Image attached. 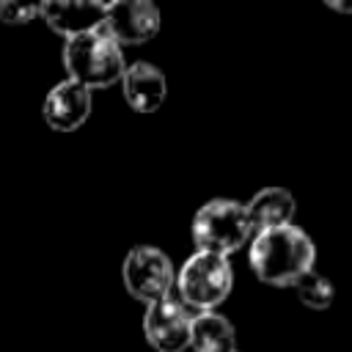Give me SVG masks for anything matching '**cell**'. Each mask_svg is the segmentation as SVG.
<instances>
[{
    "mask_svg": "<svg viewBox=\"0 0 352 352\" xmlns=\"http://www.w3.org/2000/svg\"><path fill=\"white\" fill-rule=\"evenodd\" d=\"M248 258L258 280L270 286H294L305 272L314 270L316 248L302 228L289 223L272 231L253 234Z\"/></svg>",
    "mask_w": 352,
    "mask_h": 352,
    "instance_id": "obj_1",
    "label": "cell"
},
{
    "mask_svg": "<svg viewBox=\"0 0 352 352\" xmlns=\"http://www.w3.org/2000/svg\"><path fill=\"white\" fill-rule=\"evenodd\" d=\"M63 66L69 80L80 82L82 88H110L124 77L126 60L121 47L99 28L94 33L74 36L63 44Z\"/></svg>",
    "mask_w": 352,
    "mask_h": 352,
    "instance_id": "obj_2",
    "label": "cell"
},
{
    "mask_svg": "<svg viewBox=\"0 0 352 352\" xmlns=\"http://www.w3.org/2000/svg\"><path fill=\"white\" fill-rule=\"evenodd\" d=\"M190 234L198 253H214L228 258L234 250L250 242L253 228L248 223L242 204L231 198H212L195 212Z\"/></svg>",
    "mask_w": 352,
    "mask_h": 352,
    "instance_id": "obj_3",
    "label": "cell"
},
{
    "mask_svg": "<svg viewBox=\"0 0 352 352\" xmlns=\"http://www.w3.org/2000/svg\"><path fill=\"white\" fill-rule=\"evenodd\" d=\"M176 292H179V302H184L187 308H198V314L217 308L234 286V270L228 264V258L214 256V253H192L179 275H176Z\"/></svg>",
    "mask_w": 352,
    "mask_h": 352,
    "instance_id": "obj_4",
    "label": "cell"
},
{
    "mask_svg": "<svg viewBox=\"0 0 352 352\" xmlns=\"http://www.w3.org/2000/svg\"><path fill=\"white\" fill-rule=\"evenodd\" d=\"M121 278H124L126 292L146 305L170 297V289L176 283L170 258L160 248H151V245H138L126 253Z\"/></svg>",
    "mask_w": 352,
    "mask_h": 352,
    "instance_id": "obj_5",
    "label": "cell"
},
{
    "mask_svg": "<svg viewBox=\"0 0 352 352\" xmlns=\"http://www.w3.org/2000/svg\"><path fill=\"white\" fill-rule=\"evenodd\" d=\"M192 311L179 302L176 297H165L160 302H151L143 316V333L146 341L157 352H184L190 346V327H192Z\"/></svg>",
    "mask_w": 352,
    "mask_h": 352,
    "instance_id": "obj_6",
    "label": "cell"
},
{
    "mask_svg": "<svg viewBox=\"0 0 352 352\" xmlns=\"http://www.w3.org/2000/svg\"><path fill=\"white\" fill-rule=\"evenodd\" d=\"M102 30L121 44H146L160 33V8L148 0L107 3Z\"/></svg>",
    "mask_w": 352,
    "mask_h": 352,
    "instance_id": "obj_7",
    "label": "cell"
},
{
    "mask_svg": "<svg viewBox=\"0 0 352 352\" xmlns=\"http://www.w3.org/2000/svg\"><path fill=\"white\" fill-rule=\"evenodd\" d=\"M41 113L55 132H74L91 116V91L66 77L47 91Z\"/></svg>",
    "mask_w": 352,
    "mask_h": 352,
    "instance_id": "obj_8",
    "label": "cell"
},
{
    "mask_svg": "<svg viewBox=\"0 0 352 352\" xmlns=\"http://www.w3.org/2000/svg\"><path fill=\"white\" fill-rule=\"evenodd\" d=\"M107 3H94V0H72V3H41L38 16L47 22L50 30L60 33L66 41L82 33H94L104 22Z\"/></svg>",
    "mask_w": 352,
    "mask_h": 352,
    "instance_id": "obj_9",
    "label": "cell"
},
{
    "mask_svg": "<svg viewBox=\"0 0 352 352\" xmlns=\"http://www.w3.org/2000/svg\"><path fill=\"white\" fill-rule=\"evenodd\" d=\"M121 88H124V99L135 113H154L162 107L165 94H168V82L165 74L146 60H138L132 66L124 69L121 77Z\"/></svg>",
    "mask_w": 352,
    "mask_h": 352,
    "instance_id": "obj_10",
    "label": "cell"
},
{
    "mask_svg": "<svg viewBox=\"0 0 352 352\" xmlns=\"http://www.w3.org/2000/svg\"><path fill=\"white\" fill-rule=\"evenodd\" d=\"M294 212H297L294 195L283 187H264L245 204V214H248V223H250L253 234L289 226Z\"/></svg>",
    "mask_w": 352,
    "mask_h": 352,
    "instance_id": "obj_11",
    "label": "cell"
},
{
    "mask_svg": "<svg viewBox=\"0 0 352 352\" xmlns=\"http://www.w3.org/2000/svg\"><path fill=\"white\" fill-rule=\"evenodd\" d=\"M190 346L195 352H236V333L226 316L204 311L192 316Z\"/></svg>",
    "mask_w": 352,
    "mask_h": 352,
    "instance_id": "obj_12",
    "label": "cell"
},
{
    "mask_svg": "<svg viewBox=\"0 0 352 352\" xmlns=\"http://www.w3.org/2000/svg\"><path fill=\"white\" fill-rule=\"evenodd\" d=\"M294 292H297L300 302L308 305V308H314V311H324V308H330L333 294H336L333 283H330L327 278H322L319 272H314V270L305 272V275L294 283Z\"/></svg>",
    "mask_w": 352,
    "mask_h": 352,
    "instance_id": "obj_13",
    "label": "cell"
},
{
    "mask_svg": "<svg viewBox=\"0 0 352 352\" xmlns=\"http://www.w3.org/2000/svg\"><path fill=\"white\" fill-rule=\"evenodd\" d=\"M38 16V6L25 3H3L0 0V22L3 25H28Z\"/></svg>",
    "mask_w": 352,
    "mask_h": 352,
    "instance_id": "obj_14",
    "label": "cell"
},
{
    "mask_svg": "<svg viewBox=\"0 0 352 352\" xmlns=\"http://www.w3.org/2000/svg\"><path fill=\"white\" fill-rule=\"evenodd\" d=\"M327 8L341 11V14H352V3H341V0H327Z\"/></svg>",
    "mask_w": 352,
    "mask_h": 352,
    "instance_id": "obj_15",
    "label": "cell"
}]
</instances>
